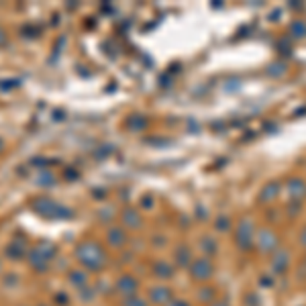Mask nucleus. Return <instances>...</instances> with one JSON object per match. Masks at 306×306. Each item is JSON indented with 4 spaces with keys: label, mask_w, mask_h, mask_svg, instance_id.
<instances>
[{
    "label": "nucleus",
    "mask_w": 306,
    "mask_h": 306,
    "mask_svg": "<svg viewBox=\"0 0 306 306\" xmlns=\"http://www.w3.org/2000/svg\"><path fill=\"white\" fill-rule=\"evenodd\" d=\"M76 257L80 259V264L88 270H102L104 264H106V255L102 251V247L98 243H92V241H86V243H80L78 249H76Z\"/></svg>",
    "instance_id": "f257e3e1"
},
{
    "label": "nucleus",
    "mask_w": 306,
    "mask_h": 306,
    "mask_svg": "<svg viewBox=\"0 0 306 306\" xmlns=\"http://www.w3.org/2000/svg\"><path fill=\"white\" fill-rule=\"evenodd\" d=\"M33 208L39 210L43 216H72V210L61 208L59 204H55V202L49 200V198H37V200L33 202Z\"/></svg>",
    "instance_id": "f03ea898"
},
{
    "label": "nucleus",
    "mask_w": 306,
    "mask_h": 306,
    "mask_svg": "<svg viewBox=\"0 0 306 306\" xmlns=\"http://www.w3.org/2000/svg\"><path fill=\"white\" fill-rule=\"evenodd\" d=\"M255 239V231H253V225L251 221H243V225H239V233H237V243L241 249H249L251 243Z\"/></svg>",
    "instance_id": "7ed1b4c3"
},
{
    "label": "nucleus",
    "mask_w": 306,
    "mask_h": 306,
    "mask_svg": "<svg viewBox=\"0 0 306 306\" xmlns=\"http://www.w3.org/2000/svg\"><path fill=\"white\" fill-rule=\"evenodd\" d=\"M190 274H192V278H194V280L204 282V280H208V278L212 276V264H210L208 259H198V261H194V264H192Z\"/></svg>",
    "instance_id": "20e7f679"
},
{
    "label": "nucleus",
    "mask_w": 306,
    "mask_h": 306,
    "mask_svg": "<svg viewBox=\"0 0 306 306\" xmlns=\"http://www.w3.org/2000/svg\"><path fill=\"white\" fill-rule=\"evenodd\" d=\"M257 247L261 249V251H276L278 249V237H276V233H272V231H268V229H264V231H259L257 233Z\"/></svg>",
    "instance_id": "39448f33"
},
{
    "label": "nucleus",
    "mask_w": 306,
    "mask_h": 306,
    "mask_svg": "<svg viewBox=\"0 0 306 306\" xmlns=\"http://www.w3.org/2000/svg\"><path fill=\"white\" fill-rule=\"evenodd\" d=\"M149 298L155 304H165V302H171V290L167 286H155L149 292Z\"/></svg>",
    "instance_id": "423d86ee"
},
{
    "label": "nucleus",
    "mask_w": 306,
    "mask_h": 306,
    "mask_svg": "<svg viewBox=\"0 0 306 306\" xmlns=\"http://www.w3.org/2000/svg\"><path fill=\"white\" fill-rule=\"evenodd\" d=\"M117 290H119L123 296H133L135 290H137V282H135L131 276H123V278L117 282Z\"/></svg>",
    "instance_id": "0eeeda50"
},
{
    "label": "nucleus",
    "mask_w": 306,
    "mask_h": 306,
    "mask_svg": "<svg viewBox=\"0 0 306 306\" xmlns=\"http://www.w3.org/2000/svg\"><path fill=\"white\" fill-rule=\"evenodd\" d=\"M288 261H290V255L286 253V251H280V253H276L274 255V261H272V268L276 270V272H286L288 270Z\"/></svg>",
    "instance_id": "6e6552de"
},
{
    "label": "nucleus",
    "mask_w": 306,
    "mask_h": 306,
    "mask_svg": "<svg viewBox=\"0 0 306 306\" xmlns=\"http://www.w3.org/2000/svg\"><path fill=\"white\" fill-rule=\"evenodd\" d=\"M108 241H111L117 249H121V247L125 245V241H127V235H125L121 229H113V231L108 233Z\"/></svg>",
    "instance_id": "1a4fd4ad"
},
{
    "label": "nucleus",
    "mask_w": 306,
    "mask_h": 306,
    "mask_svg": "<svg viewBox=\"0 0 306 306\" xmlns=\"http://www.w3.org/2000/svg\"><path fill=\"white\" fill-rule=\"evenodd\" d=\"M70 282L74 284V286H86V274L84 272H72L70 274Z\"/></svg>",
    "instance_id": "9d476101"
},
{
    "label": "nucleus",
    "mask_w": 306,
    "mask_h": 306,
    "mask_svg": "<svg viewBox=\"0 0 306 306\" xmlns=\"http://www.w3.org/2000/svg\"><path fill=\"white\" fill-rule=\"evenodd\" d=\"M155 274H157L159 278H169V276H171V268H169L165 261H159V264L155 266Z\"/></svg>",
    "instance_id": "9b49d317"
},
{
    "label": "nucleus",
    "mask_w": 306,
    "mask_h": 306,
    "mask_svg": "<svg viewBox=\"0 0 306 306\" xmlns=\"http://www.w3.org/2000/svg\"><path fill=\"white\" fill-rule=\"evenodd\" d=\"M186 264H192V255L188 249H180L178 251V266H186Z\"/></svg>",
    "instance_id": "f8f14e48"
},
{
    "label": "nucleus",
    "mask_w": 306,
    "mask_h": 306,
    "mask_svg": "<svg viewBox=\"0 0 306 306\" xmlns=\"http://www.w3.org/2000/svg\"><path fill=\"white\" fill-rule=\"evenodd\" d=\"M125 306H147L145 304V300L143 298H139V296H127V300H125Z\"/></svg>",
    "instance_id": "ddd939ff"
},
{
    "label": "nucleus",
    "mask_w": 306,
    "mask_h": 306,
    "mask_svg": "<svg viewBox=\"0 0 306 306\" xmlns=\"http://www.w3.org/2000/svg\"><path fill=\"white\" fill-rule=\"evenodd\" d=\"M169 306H190V304H188L186 300H171V302H169Z\"/></svg>",
    "instance_id": "4468645a"
},
{
    "label": "nucleus",
    "mask_w": 306,
    "mask_h": 306,
    "mask_svg": "<svg viewBox=\"0 0 306 306\" xmlns=\"http://www.w3.org/2000/svg\"><path fill=\"white\" fill-rule=\"evenodd\" d=\"M0 43H4V31L0 29Z\"/></svg>",
    "instance_id": "2eb2a0df"
},
{
    "label": "nucleus",
    "mask_w": 306,
    "mask_h": 306,
    "mask_svg": "<svg viewBox=\"0 0 306 306\" xmlns=\"http://www.w3.org/2000/svg\"><path fill=\"white\" fill-rule=\"evenodd\" d=\"M212 306H227V304H225V302H214Z\"/></svg>",
    "instance_id": "dca6fc26"
}]
</instances>
